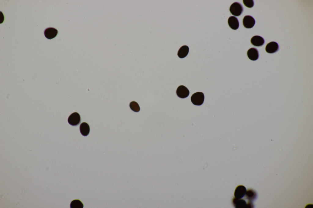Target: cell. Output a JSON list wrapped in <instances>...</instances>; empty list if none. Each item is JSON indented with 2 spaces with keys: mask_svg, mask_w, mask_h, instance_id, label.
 <instances>
[{
  "mask_svg": "<svg viewBox=\"0 0 313 208\" xmlns=\"http://www.w3.org/2000/svg\"><path fill=\"white\" fill-rule=\"evenodd\" d=\"M58 33L57 30L53 27H49L46 29L44 32L45 37L47 38L51 39L54 38Z\"/></svg>",
  "mask_w": 313,
  "mask_h": 208,
  "instance_id": "cell-7",
  "label": "cell"
},
{
  "mask_svg": "<svg viewBox=\"0 0 313 208\" xmlns=\"http://www.w3.org/2000/svg\"><path fill=\"white\" fill-rule=\"evenodd\" d=\"M83 205L79 200L75 199L72 201L70 204L71 208H83Z\"/></svg>",
  "mask_w": 313,
  "mask_h": 208,
  "instance_id": "cell-15",
  "label": "cell"
},
{
  "mask_svg": "<svg viewBox=\"0 0 313 208\" xmlns=\"http://www.w3.org/2000/svg\"><path fill=\"white\" fill-rule=\"evenodd\" d=\"M243 2L244 5L249 8H252L254 5L253 1L252 0H243Z\"/></svg>",
  "mask_w": 313,
  "mask_h": 208,
  "instance_id": "cell-18",
  "label": "cell"
},
{
  "mask_svg": "<svg viewBox=\"0 0 313 208\" xmlns=\"http://www.w3.org/2000/svg\"><path fill=\"white\" fill-rule=\"evenodd\" d=\"M129 106L131 109L135 112H138L140 110V107L138 104L135 101L131 102Z\"/></svg>",
  "mask_w": 313,
  "mask_h": 208,
  "instance_id": "cell-17",
  "label": "cell"
},
{
  "mask_svg": "<svg viewBox=\"0 0 313 208\" xmlns=\"http://www.w3.org/2000/svg\"><path fill=\"white\" fill-rule=\"evenodd\" d=\"M79 129L81 134L85 136H87L90 131L89 126L86 122H83L80 124Z\"/></svg>",
  "mask_w": 313,
  "mask_h": 208,
  "instance_id": "cell-12",
  "label": "cell"
},
{
  "mask_svg": "<svg viewBox=\"0 0 313 208\" xmlns=\"http://www.w3.org/2000/svg\"><path fill=\"white\" fill-rule=\"evenodd\" d=\"M255 23V21L254 19L250 16H245L243 19V25L246 28H252L254 26Z\"/></svg>",
  "mask_w": 313,
  "mask_h": 208,
  "instance_id": "cell-5",
  "label": "cell"
},
{
  "mask_svg": "<svg viewBox=\"0 0 313 208\" xmlns=\"http://www.w3.org/2000/svg\"><path fill=\"white\" fill-rule=\"evenodd\" d=\"M176 93L178 97L183 99L189 96L190 92L189 90L186 87L181 85L178 87Z\"/></svg>",
  "mask_w": 313,
  "mask_h": 208,
  "instance_id": "cell-4",
  "label": "cell"
},
{
  "mask_svg": "<svg viewBox=\"0 0 313 208\" xmlns=\"http://www.w3.org/2000/svg\"><path fill=\"white\" fill-rule=\"evenodd\" d=\"M229 26L234 30L238 29L239 27V22L237 18L234 16H230L228 20Z\"/></svg>",
  "mask_w": 313,
  "mask_h": 208,
  "instance_id": "cell-10",
  "label": "cell"
},
{
  "mask_svg": "<svg viewBox=\"0 0 313 208\" xmlns=\"http://www.w3.org/2000/svg\"><path fill=\"white\" fill-rule=\"evenodd\" d=\"M251 42L254 46L260 47L263 45L264 43V40L261 37L256 35L252 38Z\"/></svg>",
  "mask_w": 313,
  "mask_h": 208,
  "instance_id": "cell-11",
  "label": "cell"
},
{
  "mask_svg": "<svg viewBox=\"0 0 313 208\" xmlns=\"http://www.w3.org/2000/svg\"><path fill=\"white\" fill-rule=\"evenodd\" d=\"M246 192L245 187L242 185L238 186L235 188L234 192L235 197L241 199L245 195Z\"/></svg>",
  "mask_w": 313,
  "mask_h": 208,
  "instance_id": "cell-8",
  "label": "cell"
},
{
  "mask_svg": "<svg viewBox=\"0 0 313 208\" xmlns=\"http://www.w3.org/2000/svg\"><path fill=\"white\" fill-rule=\"evenodd\" d=\"M229 10L232 15L235 16H239L242 13L243 8L240 3L235 2L230 5Z\"/></svg>",
  "mask_w": 313,
  "mask_h": 208,
  "instance_id": "cell-2",
  "label": "cell"
},
{
  "mask_svg": "<svg viewBox=\"0 0 313 208\" xmlns=\"http://www.w3.org/2000/svg\"><path fill=\"white\" fill-rule=\"evenodd\" d=\"M68 122L69 124L72 126H76L78 125L81 122L80 115L77 112L72 113L68 117Z\"/></svg>",
  "mask_w": 313,
  "mask_h": 208,
  "instance_id": "cell-3",
  "label": "cell"
},
{
  "mask_svg": "<svg viewBox=\"0 0 313 208\" xmlns=\"http://www.w3.org/2000/svg\"><path fill=\"white\" fill-rule=\"evenodd\" d=\"M233 203L236 208H244L247 206L245 201L241 199L234 197L233 200Z\"/></svg>",
  "mask_w": 313,
  "mask_h": 208,
  "instance_id": "cell-13",
  "label": "cell"
},
{
  "mask_svg": "<svg viewBox=\"0 0 313 208\" xmlns=\"http://www.w3.org/2000/svg\"><path fill=\"white\" fill-rule=\"evenodd\" d=\"M189 52V47L187 45H183L179 49L177 53L178 57L181 58L186 57Z\"/></svg>",
  "mask_w": 313,
  "mask_h": 208,
  "instance_id": "cell-14",
  "label": "cell"
},
{
  "mask_svg": "<svg viewBox=\"0 0 313 208\" xmlns=\"http://www.w3.org/2000/svg\"><path fill=\"white\" fill-rule=\"evenodd\" d=\"M279 49L278 44L274 41H272L267 44L265 47L266 51L269 53H275Z\"/></svg>",
  "mask_w": 313,
  "mask_h": 208,
  "instance_id": "cell-6",
  "label": "cell"
},
{
  "mask_svg": "<svg viewBox=\"0 0 313 208\" xmlns=\"http://www.w3.org/2000/svg\"><path fill=\"white\" fill-rule=\"evenodd\" d=\"M246 197L249 200H252L255 199L256 196V192L252 190H249L246 192Z\"/></svg>",
  "mask_w": 313,
  "mask_h": 208,
  "instance_id": "cell-16",
  "label": "cell"
},
{
  "mask_svg": "<svg viewBox=\"0 0 313 208\" xmlns=\"http://www.w3.org/2000/svg\"><path fill=\"white\" fill-rule=\"evenodd\" d=\"M204 98V95L203 92H197L192 95L191 98V100L194 105L200 106L203 103Z\"/></svg>",
  "mask_w": 313,
  "mask_h": 208,
  "instance_id": "cell-1",
  "label": "cell"
},
{
  "mask_svg": "<svg viewBox=\"0 0 313 208\" xmlns=\"http://www.w3.org/2000/svg\"><path fill=\"white\" fill-rule=\"evenodd\" d=\"M247 55L250 59L253 61L257 60L259 57L258 51L254 48H251L248 50Z\"/></svg>",
  "mask_w": 313,
  "mask_h": 208,
  "instance_id": "cell-9",
  "label": "cell"
}]
</instances>
